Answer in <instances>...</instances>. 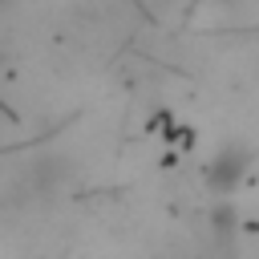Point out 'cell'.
Instances as JSON below:
<instances>
[{
  "label": "cell",
  "instance_id": "6da1fadb",
  "mask_svg": "<svg viewBox=\"0 0 259 259\" xmlns=\"http://www.w3.org/2000/svg\"><path fill=\"white\" fill-rule=\"evenodd\" d=\"M251 170V150H243V146H219V154L206 162V170H202V182H206V190L210 194H231L239 182H243V174Z\"/></svg>",
  "mask_w": 259,
  "mask_h": 259
}]
</instances>
